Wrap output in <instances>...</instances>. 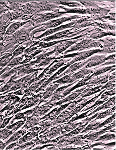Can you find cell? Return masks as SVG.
I'll return each instance as SVG.
<instances>
[{
    "label": "cell",
    "instance_id": "6da1fadb",
    "mask_svg": "<svg viewBox=\"0 0 116 150\" xmlns=\"http://www.w3.org/2000/svg\"><path fill=\"white\" fill-rule=\"evenodd\" d=\"M112 47H110V48L107 49H103V50H100V49H97V50H88V51H84V52H79L77 53H74V54H67V55H63L62 57L57 58L58 59H62V58H67V57H72L74 58L69 63L70 64H72L75 63V62H79V61H82L84 59H86L88 57H90V56L97 53H112L115 52V50L113 49H111Z\"/></svg>",
    "mask_w": 116,
    "mask_h": 150
},
{
    "label": "cell",
    "instance_id": "7a4b0ae2",
    "mask_svg": "<svg viewBox=\"0 0 116 150\" xmlns=\"http://www.w3.org/2000/svg\"><path fill=\"white\" fill-rule=\"evenodd\" d=\"M103 43V40H93L90 39H85L83 40L80 42L74 45L71 47L69 50H67L65 54H67L69 52L74 51H81L87 48L97 47H102V44Z\"/></svg>",
    "mask_w": 116,
    "mask_h": 150
},
{
    "label": "cell",
    "instance_id": "3957f363",
    "mask_svg": "<svg viewBox=\"0 0 116 150\" xmlns=\"http://www.w3.org/2000/svg\"><path fill=\"white\" fill-rule=\"evenodd\" d=\"M79 18V16L75 15V16H71V17H64V18L58 19L57 20H52V21L48 22L46 23L41 24H40V26H42V25L43 26L41 27V28L37 29L33 31L32 33H31V35H33V34H36L38 32L44 31L45 30H48V28L50 29L51 28H55L58 27L59 25H61V24H62L65 22Z\"/></svg>",
    "mask_w": 116,
    "mask_h": 150
},
{
    "label": "cell",
    "instance_id": "277c9868",
    "mask_svg": "<svg viewBox=\"0 0 116 150\" xmlns=\"http://www.w3.org/2000/svg\"><path fill=\"white\" fill-rule=\"evenodd\" d=\"M87 30H88V29H86L83 30L73 31L72 32L70 31H71V30H66L61 31V32H58L57 33H55L53 35L50 36L47 38H44L41 41L48 42V41H52L54 40L62 39L64 38H71L74 36L81 34L82 32H84V31Z\"/></svg>",
    "mask_w": 116,
    "mask_h": 150
},
{
    "label": "cell",
    "instance_id": "5b68a950",
    "mask_svg": "<svg viewBox=\"0 0 116 150\" xmlns=\"http://www.w3.org/2000/svg\"><path fill=\"white\" fill-rule=\"evenodd\" d=\"M113 59H115V54L107 57H105V55H95L87 60L88 64L84 66L83 69H88L92 68L93 67L97 66L102 64V63H104L107 60Z\"/></svg>",
    "mask_w": 116,
    "mask_h": 150
},
{
    "label": "cell",
    "instance_id": "8992f818",
    "mask_svg": "<svg viewBox=\"0 0 116 150\" xmlns=\"http://www.w3.org/2000/svg\"><path fill=\"white\" fill-rule=\"evenodd\" d=\"M57 139L59 140V142L57 143L58 144H63L64 146L68 145H83L88 142L83 140L81 136L75 137L73 138L71 137V138H69L68 139H66V138L60 137V138Z\"/></svg>",
    "mask_w": 116,
    "mask_h": 150
},
{
    "label": "cell",
    "instance_id": "52a82bcc",
    "mask_svg": "<svg viewBox=\"0 0 116 150\" xmlns=\"http://www.w3.org/2000/svg\"><path fill=\"white\" fill-rule=\"evenodd\" d=\"M63 15L59 14V13H46L44 14L36 15L32 17V21L36 23H41L44 22L48 21L52 19L57 18Z\"/></svg>",
    "mask_w": 116,
    "mask_h": 150
},
{
    "label": "cell",
    "instance_id": "ba28073f",
    "mask_svg": "<svg viewBox=\"0 0 116 150\" xmlns=\"http://www.w3.org/2000/svg\"><path fill=\"white\" fill-rule=\"evenodd\" d=\"M116 127V121L115 120L114 123H112L108 127H105V129H102L97 132H93L90 134L85 135L84 136H81V137L83 139H86L89 140V141H95V139H97L102 134H104L105 132H108L109 130H111V129H113V127Z\"/></svg>",
    "mask_w": 116,
    "mask_h": 150
},
{
    "label": "cell",
    "instance_id": "9c48e42d",
    "mask_svg": "<svg viewBox=\"0 0 116 150\" xmlns=\"http://www.w3.org/2000/svg\"><path fill=\"white\" fill-rule=\"evenodd\" d=\"M76 22H77V21L72 22H71L70 23L67 24L66 25H62V26L56 27L55 28L48 29L44 33H43L41 35L38 36L36 38H33L36 39V40H39V39H41V38H43V37L46 36L54 34L55 33L58 32L59 31L63 30L68 28H71V27H72L73 25H74L75 23H76Z\"/></svg>",
    "mask_w": 116,
    "mask_h": 150
},
{
    "label": "cell",
    "instance_id": "30bf717a",
    "mask_svg": "<svg viewBox=\"0 0 116 150\" xmlns=\"http://www.w3.org/2000/svg\"><path fill=\"white\" fill-rule=\"evenodd\" d=\"M105 91V90H104V91H102V92H101V93H100L99 95H97V96H96L95 97H93V99H91L89 100V101H86V102H85V103H81L80 104H79L77 107H76V108L75 109H73V110L72 111L71 115H70L69 117H68V118H66L65 120H63V122H66V120H67L70 119V118H71L72 116H73V115L76 114L77 113L79 112L82 110V108H84V107L87 105H88V104H90L93 103V102H95V100H96V99L98 97L100 96L102 94V93H103Z\"/></svg>",
    "mask_w": 116,
    "mask_h": 150
},
{
    "label": "cell",
    "instance_id": "8fae6325",
    "mask_svg": "<svg viewBox=\"0 0 116 150\" xmlns=\"http://www.w3.org/2000/svg\"><path fill=\"white\" fill-rule=\"evenodd\" d=\"M80 39H78V40H75V41H65L64 42H62L60 43V45H58L57 46L55 47V52L56 55H58L59 54L62 53V52L65 50L69 48V47L72 46V45L75 44L76 42H77V41H79Z\"/></svg>",
    "mask_w": 116,
    "mask_h": 150
},
{
    "label": "cell",
    "instance_id": "7c38bea8",
    "mask_svg": "<svg viewBox=\"0 0 116 150\" xmlns=\"http://www.w3.org/2000/svg\"><path fill=\"white\" fill-rule=\"evenodd\" d=\"M64 127H54L52 128L49 132H44V135L46 134L45 136V138L46 139H50L52 138H54L61 134V133H64L63 132V129H64Z\"/></svg>",
    "mask_w": 116,
    "mask_h": 150
},
{
    "label": "cell",
    "instance_id": "4fadbf2b",
    "mask_svg": "<svg viewBox=\"0 0 116 150\" xmlns=\"http://www.w3.org/2000/svg\"><path fill=\"white\" fill-rule=\"evenodd\" d=\"M30 22H31V21H27L24 22H18L13 23L8 28L7 30H6L5 35H10L12 34L13 35L15 32H16V31H17L18 29Z\"/></svg>",
    "mask_w": 116,
    "mask_h": 150
},
{
    "label": "cell",
    "instance_id": "5bb4252c",
    "mask_svg": "<svg viewBox=\"0 0 116 150\" xmlns=\"http://www.w3.org/2000/svg\"><path fill=\"white\" fill-rule=\"evenodd\" d=\"M87 64H88V62L87 61H86L83 62H81L79 63H75V64H71V65H70L69 68L68 69V70H66V71L64 73L61 74V75H60V77H62L64 75L67 74L71 73L74 71H76L79 69L82 68L83 67L85 66Z\"/></svg>",
    "mask_w": 116,
    "mask_h": 150
},
{
    "label": "cell",
    "instance_id": "9a60e30c",
    "mask_svg": "<svg viewBox=\"0 0 116 150\" xmlns=\"http://www.w3.org/2000/svg\"><path fill=\"white\" fill-rule=\"evenodd\" d=\"M26 119L27 122L22 127V129H29L32 127L38 125L39 123V120H41V118H38V117L33 116L32 115L31 116L28 117Z\"/></svg>",
    "mask_w": 116,
    "mask_h": 150
},
{
    "label": "cell",
    "instance_id": "2e32d148",
    "mask_svg": "<svg viewBox=\"0 0 116 150\" xmlns=\"http://www.w3.org/2000/svg\"><path fill=\"white\" fill-rule=\"evenodd\" d=\"M115 99H116V97L115 96L110 99L107 102H106L104 104L102 105L97 107V108L93 111V112H92L90 114H88L87 117L90 116L91 115H94L95 113L97 112V111H98L100 110L107 109V108H110L112 107L113 106L115 105V103H116Z\"/></svg>",
    "mask_w": 116,
    "mask_h": 150
},
{
    "label": "cell",
    "instance_id": "e0dca14e",
    "mask_svg": "<svg viewBox=\"0 0 116 150\" xmlns=\"http://www.w3.org/2000/svg\"><path fill=\"white\" fill-rule=\"evenodd\" d=\"M85 87L79 90L75 91V92L72 93V94L69 95V96L61 100V101H60L57 102V103H54L53 105H54V106L58 105H60V104H62L64 103H66V102H68V101L69 102V101H71V100L75 99V98H77V97L80 94L81 92L82 91H83V90L85 89Z\"/></svg>",
    "mask_w": 116,
    "mask_h": 150
},
{
    "label": "cell",
    "instance_id": "ac0fdd59",
    "mask_svg": "<svg viewBox=\"0 0 116 150\" xmlns=\"http://www.w3.org/2000/svg\"><path fill=\"white\" fill-rule=\"evenodd\" d=\"M26 133V130L23 129H21V130H18L17 132H14L11 138H10L6 142V146H7V145H9L10 144L18 141V139H19L22 136L25 134Z\"/></svg>",
    "mask_w": 116,
    "mask_h": 150
},
{
    "label": "cell",
    "instance_id": "d6986e66",
    "mask_svg": "<svg viewBox=\"0 0 116 150\" xmlns=\"http://www.w3.org/2000/svg\"><path fill=\"white\" fill-rule=\"evenodd\" d=\"M38 132H36L34 131H31L28 132L26 134H25V136H23L22 138L20 139L19 141L18 142V144L20 145L23 143L31 141V140L33 139V138L38 137Z\"/></svg>",
    "mask_w": 116,
    "mask_h": 150
},
{
    "label": "cell",
    "instance_id": "ffe728a7",
    "mask_svg": "<svg viewBox=\"0 0 116 150\" xmlns=\"http://www.w3.org/2000/svg\"><path fill=\"white\" fill-rule=\"evenodd\" d=\"M93 73V71L90 69H83L76 73L74 74L73 75H71L72 80L74 82L77 79H80L82 77H84L85 75L90 74Z\"/></svg>",
    "mask_w": 116,
    "mask_h": 150
},
{
    "label": "cell",
    "instance_id": "44dd1931",
    "mask_svg": "<svg viewBox=\"0 0 116 150\" xmlns=\"http://www.w3.org/2000/svg\"><path fill=\"white\" fill-rule=\"evenodd\" d=\"M97 120H93L90 122L88 125L85 127V128L82 130L81 133H84L88 132L89 131H93V130H97L100 129V125L101 122H97Z\"/></svg>",
    "mask_w": 116,
    "mask_h": 150
},
{
    "label": "cell",
    "instance_id": "7402d4cb",
    "mask_svg": "<svg viewBox=\"0 0 116 150\" xmlns=\"http://www.w3.org/2000/svg\"><path fill=\"white\" fill-rule=\"evenodd\" d=\"M35 108L33 109L29 110L26 111L25 112L21 113H18L15 116L14 118L11 121V123H13L14 122L15 120H21V119H24V120H26V118L29 116L32 115L34 112Z\"/></svg>",
    "mask_w": 116,
    "mask_h": 150
},
{
    "label": "cell",
    "instance_id": "603a6c76",
    "mask_svg": "<svg viewBox=\"0 0 116 150\" xmlns=\"http://www.w3.org/2000/svg\"><path fill=\"white\" fill-rule=\"evenodd\" d=\"M13 52V51H11L0 58V67L1 68H3L6 66H7L8 63L12 59V56Z\"/></svg>",
    "mask_w": 116,
    "mask_h": 150
},
{
    "label": "cell",
    "instance_id": "cb8c5ba5",
    "mask_svg": "<svg viewBox=\"0 0 116 150\" xmlns=\"http://www.w3.org/2000/svg\"><path fill=\"white\" fill-rule=\"evenodd\" d=\"M59 84H55L53 86L48 88L46 89V92L43 93V98H42V101H41L40 103L44 101V100L48 98L49 97H50L53 94L54 91L59 87Z\"/></svg>",
    "mask_w": 116,
    "mask_h": 150
},
{
    "label": "cell",
    "instance_id": "d4e9b609",
    "mask_svg": "<svg viewBox=\"0 0 116 150\" xmlns=\"http://www.w3.org/2000/svg\"><path fill=\"white\" fill-rule=\"evenodd\" d=\"M98 32H95L94 33L91 34L89 36V38H91L93 39H98L100 38H103L105 36L107 35H114L115 36V33H113L112 32H105L102 31V30H98Z\"/></svg>",
    "mask_w": 116,
    "mask_h": 150
},
{
    "label": "cell",
    "instance_id": "484cf974",
    "mask_svg": "<svg viewBox=\"0 0 116 150\" xmlns=\"http://www.w3.org/2000/svg\"><path fill=\"white\" fill-rule=\"evenodd\" d=\"M69 40H71V39H65V40H59V41H55L53 42H50L48 43H46L45 42H40L38 44L37 47H41V48H46L48 47H52L54 45L56 44H58L59 43H62L65 41H67Z\"/></svg>",
    "mask_w": 116,
    "mask_h": 150
},
{
    "label": "cell",
    "instance_id": "4316f807",
    "mask_svg": "<svg viewBox=\"0 0 116 150\" xmlns=\"http://www.w3.org/2000/svg\"><path fill=\"white\" fill-rule=\"evenodd\" d=\"M15 132L13 130H10L6 128V129H0V139L5 140L7 139L10 136Z\"/></svg>",
    "mask_w": 116,
    "mask_h": 150
},
{
    "label": "cell",
    "instance_id": "83f0119b",
    "mask_svg": "<svg viewBox=\"0 0 116 150\" xmlns=\"http://www.w3.org/2000/svg\"><path fill=\"white\" fill-rule=\"evenodd\" d=\"M116 110V107L114 106V108H112V109H109L108 110L106 111H104L103 112L99 113L97 116L93 120H102V118H105V117L108 116L109 115H112L113 112H114Z\"/></svg>",
    "mask_w": 116,
    "mask_h": 150
},
{
    "label": "cell",
    "instance_id": "f1b7e54d",
    "mask_svg": "<svg viewBox=\"0 0 116 150\" xmlns=\"http://www.w3.org/2000/svg\"><path fill=\"white\" fill-rule=\"evenodd\" d=\"M23 57H24V55H23L22 57H16L13 58V59L9 62V64H7V67H8V68L10 69L12 68V67L16 66H17L18 64H21V63L23 61Z\"/></svg>",
    "mask_w": 116,
    "mask_h": 150
},
{
    "label": "cell",
    "instance_id": "f546056e",
    "mask_svg": "<svg viewBox=\"0 0 116 150\" xmlns=\"http://www.w3.org/2000/svg\"><path fill=\"white\" fill-rule=\"evenodd\" d=\"M112 139H116V135L115 134H107L104 136L99 137L97 139H95V142H105L112 140Z\"/></svg>",
    "mask_w": 116,
    "mask_h": 150
},
{
    "label": "cell",
    "instance_id": "4dcf8cb0",
    "mask_svg": "<svg viewBox=\"0 0 116 150\" xmlns=\"http://www.w3.org/2000/svg\"><path fill=\"white\" fill-rule=\"evenodd\" d=\"M25 120H20L18 122H16L15 123H11L10 125H8L6 127L7 129H10V130H13L14 132H15L16 130H17L18 129H19L20 127H21L22 125H23L25 123Z\"/></svg>",
    "mask_w": 116,
    "mask_h": 150
},
{
    "label": "cell",
    "instance_id": "1f68e13d",
    "mask_svg": "<svg viewBox=\"0 0 116 150\" xmlns=\"http://www.w3.org/2000/svg\"><path fill=\"white\" fill-rule=\"evenodd\" d=\"M36 145V141L35 140L33 141L27 142H26L24 144L23 143L21 145L16 147L14 149V150H25V149L27 150L28 148L31 147V148L29 149V150H30V149H31V146L33 147Z\"/></svg>",
    "mask_w": 116,
    "mask_h": 150
},
{
    "label": "cell",
    "instance_id": "d6a6232c",
    "mask_svg": "<svg viewBox=\"0 0 116 150\" xmlns=\"http://www.w3.org/2000/svg\"><path fill=\"white\" fill-rule=\"evenodd\" d=\"M73 82L71 79V75H66L64 77H63L60 79H59L58 80L55 81L53 82L54 84L57 83L58 84H64L66 83H73Z\"/></svg>",
    "mask_w": 116,
    "mask_h": 150
},
{
    "label": "cell",
    "instance_id": "836d02e7",
    "mask_svg": "<svg viewBox=\"0 0 116 150\" xmlns=\"http://www.w3.org/2000/svg\"><path fill=\"white\" fill-rule=\"evenodd\" d=\"M65 10H66V12L64 13H79V14H91V13L90 12V10L88 9V10H85V9H68L63 8Z\"/></svg>",
    "mask_w": 116,
    "mask_h": 150
},
{
    "label": "cell",
    "instance_id": "e575fe53",
    "mask_svg": "<svg viewBox=\"0 0 116 150\" xmlns=\"http://www.w3.org/2000/svg\"><path fill=\"white\" fill-rule=\"evenodd\" d=\"M81 123L82 122H79V123H73V122H70V123L68 122L65 126H64V129L66 132H70L72 130H74L77 127H78Z\"/></svg>",
    "mask_w": 116,
    "mask_h": 150
},
{
    "label": "cell",
    "instance_id": "d590c367",
    "mask_svg": "<svg viewBox=\"0 0 116 150\" xmlns=\"http://www.w3.org/2000/svg\"><path fill=\"white\" fill-rule=\"evenodd\" d=\"M113 67H115V66H111V67H105V68H102L100 69H99L98 70H97L96 71H93V74L91 75L92 77L93 76H96L97 75H100L102 74L105 73L107 71H109L110 70H111Z\"/></svg>",
    "mask_w": 116,
    "mask_h": 150
},
{
    "label": "cell",
    "instance_id": "8d00e7d4",
    "mask_svg": "<svg viewBox=\"0 0 116 150\" xmlns=\"http://www.w3.org/2000/svg\"><path fill=\"white\" fill-rule=\"evenodd\" d=\"M65 61L64 59H62L61 61L58 62L57 64H56L55 65H54V66L52 67V68H51L49 70V71H48V72L47 74L50 75L51 74H52V73L56 71L60 67L63 66L65 64Z\"/></svg>",
    "mask_w": 116,
    "mask_h": 150
},
{
    "label": "cell",
    "instance_id": "74e56055",
    "mask_svg": "<svg viewBox=\"0 0 116 150\" xmlns=\"http://www.w3.org/2000/svg\"><path fill=\"white\" fill-rule=\"evenodd\" d=\"M27 47V46H20L19 47H18V48H17L16 50L13 52L12 56V59H13L14 57H16L18 56L19 55L21 54L23 52H24L25 51V48Z\"/></svg>",
    "mask_w": 116,
    "mask_h": 150
},
{
    "label": "cell",
    "instance_id": "f35d334b",
    "mask_svg": "<svg viewBox=\"0 0 116 150\" xmlns=\"http://www.w3.org/2000/svg\"><path fill=\"white\" fill-rule=\"evenodd\" d=\"M13 46L14 45H11V44H7L5 45L3 42L0 43V57L10 48H12Z\"/></svg>",
    "mask_w": 116,
    "mask_h": 150
},
{
    "label": "cell",
    "instance_id": "ab89813d",
    "mask_svg": "<svg viewBox=\"0 0 116 150\" xmlns=\"http://www.w3.org/2000/svg\"><path fill=\"white\" fill-rule=\"evenodd\" d=\"M43 50H37V51H36V52H34V53H33L32 54L29 55V56H27V57H26V59H25L24 61H23V62H22L21 64H25L26 63H28V62H30L31 60V59H32V58H33L36 55L39 54L40 52H43Z\"/></svg>",
    "mask_w": 116,
    "mask_h": 150
},
{
    "label": "cell",
    "instance_id": "60d3db41",
    "mask_svg": "<svg viewBox=\"0 0 116 150\" xmlns=\"http://www.w3.org/2000/svg\"><path fill=\"white\" fill-rule=\"evenodd\" d=\"M60 2V4H63L64 5L68 6L69 7H77V6H81V5L78 3L75 2H63V1H58Z\"/></svg>",
    "mask_w": 116,
    "mask_h": 150
},
{
    "label": "cell",
    "instance_id": "b9f144b4",
    "mask_svg": "<svg viewBox=\"0 0 116 150\" xmlns=\"http://www.w3.org/2000/svg\"><path fill=\"white\" fill-rule=\"evenodd\" d=\"M116 94V89L115 88L114 89L112 90V91H107L105 92V93H104L102 95V97H101V98L100 99H107V97H105L106 96H112V95H115Z\"/></svg>",
    "mask_w": 116,
    "mask_h": 150
},
{
    "label": "cell",
    "instance_id": "7bdbcfd3",
    "mask_svg": "<svg viewBox=\"0 0 116 150\" xmlns=\"http://www.w3.org/2000/svg\"><path fill=\"white\" fill-rule=\"evenodd\" d=\"M13 117V116H11L9 118H7L5 119L3 122L1 127V129H4V127H5L7 125H8V124L9 123V122L10 121V120Z\"/></svg>",
    "mask_w": 116,
    "mask_h": 150
},
{
    "label": "cell",
    "instance_id": "ee69618b",
    "mask_svg": "<svg viewBox=\"0 0 116 150\" xmlns=\"http://www.w3.org/2000/svg\"><path fill=\"white\" fill-rule=\"evenodd\" d=\"M20 146L19 144H18V142L17 143H14L11 144V145H9L8 146H7V148L5 149L6 150H14V149L16 147Z\"/></svg>",
    "mask_w": 116,
    "mask_h": 150
},
{
    "label": "cell",
    "instance_id": "f6af8a7d",
    "mask_svg": "<svg viewBox=\"0 0 116 150\" xmlns=\"http://www.w3.org/2000/svg\"><path fill=\"white\" fill-rule=\"evenodd\" d=\"M6 97V96H2V94H0V106L2 105V104H3L6 101L9 100L8 98H6L4 100V98Z\"/></svg>",
    "mask_w": 116,
    "mask_h": 150
},
{
    "label": "cell",
    "instance_id": "bcb514c9",
    "mask_svg": "<svg viewBox=\"0 0 116 150\" xmlns=\"http://www.w3.org/2000/svg\"><path fill=\"white\" fill-rule=\"evenodd\" d=\"M4 3H2L1 2H0V15L2 14L3 13L7 11V9H6L5 7L4 6Z\"/></svg>",
    "mask_w": 116,
    "mask_h": 150
},
{
    "label": "cell",
    "instance_id": "7dc6e473",
    "mask_svg": "<svg viewBox=\"0 0 116 150\" xmlns=\"http://www.w3.org/2000/svg\"><path fill=\"white\" fill-rule=\"evenodd\" d=\"M55 146V144L45 145V146H38V147H36V148L33 149V150H41V149H43L44 148H46V147H47V146Z\"/></svg>",
    "mask_w": 116,
    "mask_h": 150
},
{
    "label": "cell",
    "instance_id": "c3c4849f",
    "mask_svg": "<svg viewBox=\"0 0 116 150\" xmlns=\"http://www.w3.org/2000/svg\"><path fill=\"white\" fill-rule=\"evenodd\" d=\"M5 143H3L2 141L0 139V150H3L5 148H6Z\"/></svg>",
    "mask_w": 116,
    "mask_h": 150
},
{
    "label": "cell",
    "instance_id": "681fc988",
    "mask_svg": "<svg viewBox=\"0 0 116 150\" xmlns=\"http://www.w3.org/2000/svg\"><path fill=\"white\" fill-rule=\"evenodd\" d=\"M8 70H10V69L7 67H6L4 69H3V70L0 71V76H1V75H2L4 73L5 71H7Z\"/></svg>",
    "mask_w": 116,
    "mask_h": 150
},
{
    "label": "cell",
    "instance_id": "f907efd6",
    "mask_svg": "<svg viewBox=\"0 0 116 150\" xmlns=\"http://www.w3.org/2000/svg\"><path fill=\"white\" fill-rule=\"evenodd\" d=\"M3 117H4V116L0 115V129H1V125H2V123H3V122L4 120Z\"/></svg>",
    "mask_w": 116,
    "mask_h": 150
},
{
    "label": "cell",
    "instance_id": "816d5d0a",
    "mask_svg": "<svg viewBox=\"0 0 116 150\" xmlns=\"http://www.w3.org/2000/svg\"><path fill=\"white\" fill-rule=\"evenodd\" d=\"M4 38H3V35H0V41H2V40H4Z\"/></svg>",
    "mask_w": 116,
    "mask_h": 150
}]
</instances>
